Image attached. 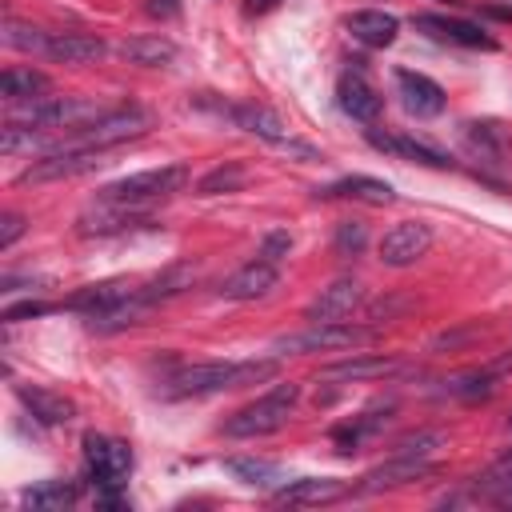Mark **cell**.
<instances>
[{
  "label": "cell",
  "instance_id": "cell-1",
  "mask_svg": "<svg viewBox=\"0 0 512 512\" xmlns=\"http://www.w3.org/2000/svg\"><path fill=\"white\" fill-rule=\"evenodd\" d=\"M280 372L276 360H208V364H188L168 376L164 396H212L224 388H248L264 384Z\"/></svg>",
  "mask_w": 512,
  "mask_h": 512
},
{
  "label": "cell",
  "instance_id": "cell-2",
  "mask_svg": "<svg viewBox=\"0 0 512 512\" xmlns=\"http://www.w3.org/2000/svg\"><path fill=\"white\" fill-rule=\"evenodd\" d=\"M296 400H300V384H276V388H268L260 400L244 404V408L224 424V432H228V436H240V440L272 436V432H280V428L292 420Z\"/></svg>",
  "mask_w": 512,
  "mask_h": 512
},
{
  "label": "cell",
  "instance_id": "cell-3",
  "mask_svg": "<svg viewBox=\"0 0 512 512\" xmlns=\"http://www.w3.org/2000/svg\"><path fill=\"white\" fill-rule=\"evenodd\" d=\"M84 468L92 476V484L100 488L104 504H120V488L128 484L132 472V448L124 440H112L104 432H84Z\"/></svg>",
  "mask_w": 512,
  "mask_h": 512
},
{
  "label": "cell",
  "instance_id": "cell-4",
  "mask_svg": "<svg viewBox=\"0 0 512 512\" xmlns=\"http://www.w3.org/2000/svg\"><path fill=\"white\" fill-rule=\"evenodd\" d=\"M376 336V328H360V324H348V320H336V324H324V320H312L308 328L300 332H288V336H276L272 348L284 356H304V352H328V348H356V344H368Z\"/></svg>",
  "mask_w": 512,
  "mask_h": 512
},
{
  "label": "cell",
  "instance_id": "cell-5",
  "mask_svg": "<svg viewBox=\"0 0 512 512\" xmlns=\"http://www.w3.org/2000/svg\"><path fill=\"white\" fill-rule=\"evenodd\" d=\"M184 184H188V164H160V168L132 172V176H124V180L104 184L100 196L128 200V204H148V200H164V196L184 192Z\"/></svg>",
  "mask_w": 512,
  "mask_h": 512
},
{
  "label": "cell",
  "instance_id": "cell-6",
  "mask_svg": "<svg viewBox=\"0 0 512 512\" xmlns=\"http://www.w3.org/2000/svg\"><path fill=\"white\" fill-rule=\"evenodd\" d=\"M152 128V112L148 108H136V104H124V108H104L92 124H84L76 132V144L84 148H116L124 140H136Z\"/></svg>",
  "mask_w": 512,
  "mask_h": 512
},
{
  "label": "cell",
  "instance_id": "cell-7",
  "mask_svg": "<svg viewBox=\"0 0 512 512\" xmlns=\"http://www.w3.org/2000/svg\"><path fill=\"white\" fill-rule=\"evenodd\" d=\"M104 148H84V144H64V148H52L44 152L40 160H32L16 180L20 184H48V180H68V176H80V172H92L100 160Z\"/></svg>",
  "mask_w": 512,
  "mask_h": 512
},
{
  "label": "cell",
  "instance_id": "cell-8",
  "mask_svg": "<svg viewBox=\"0 0 512 512\" xmlns=\"http://www.w3.org/2000/svg\"><path fill=\"white\" fill-rule=\"evenodd\" d=\"M144 204H128V200H112V196H100L96 204H88L76 220V232L80 236H116V232H128L136 224H144Z\"/></svg>",
  "mask_w": 512,
  "mask_h": 512
},
{
  "label": "cell",
  "instance_id": "cell-9",
  "mask_svg": "<svg viewBox=\"0 0 512 512\" xmlns=\"http://www.w3.org/2000/svg\"><path fill=\"white\" fill-rule=\"evenodd\" d=\"M428 248H432V228L420 224V220H404V224H396V228L384 232V240H380V260H384L388 268H408V264H416Z\"/></svg>",
  "mask_w": 512,
  "mask_h": 512
},
{
  "label": "cell",
  "instance_id": "cell-10",
  "mask_svg": "<svg viewBox=\"0 0 512 512\" xmlns=\"http://www.w3.org/2000/svg\"><path fill=\"white\" fill-rule=\"evenodd\" d=\"M348 492H352L348 480H336V476H300V480L284 484L272 496V504H280V508H316V504H336Z\"/></svg>",
  "mask_w": 512,
  "mask_h": 512
},
{
  "label": "cell",
  "instance_id": "cell-11",
  "mask_svg": "<svg viewBox=\"0 0 512 512\" xmlns=\"http://www.w3.org/2000/svg\"><path fill=\"white\" fill-rule=\"evenodd\" d=\"M360 304H364V284H360V280H332L328 288H320V296L308 300L304 316H308V320L336 324V320H348Z\"/></svg>",
  "mask_w": 512,
  "mask_h": 512
},
{
  "label": "cell",
  "instance_id": "cell-12",
  "mask_svg": "<svg viewBox=\"0 0 512 512\" xmlns=\"http://www.w3.org/2000/svg\"><path fill=\"white\" fill-rule=\"evenodd\" d=\"M276 284H280V268H276L272 260L256 256V260H248L244 268H236V272L220 284V296H224V300H260V296H268Z\"/></svg>",
  "mask_w": 512,
  "mask_h": 512
},
{
  "label": "cell",
  "instance_id": "cell-13",
  "mask_svg": "<svg viewBox=\"0 0 512 512\" xmlns=\"http://www.w3.org/2000/svg\"><path fill=\"white\" fill-rule=\"evenodd\" d=\"M436 468H432V460L428 456H392V460H384V464H376L364 480H360V492H384V488H404V484H412V480H420V476H432Z\"/></svg>",
  "mask_w": 512,
  "mask_h": 512
},
{
  "label": "cell",
  "instance_id": "cell-14",
  "mask_svg": "<svg viewBox=\"0 0 512 512\" xmlns=\"http://www.w3.org/2000/svg\"><path fill=\"white\" fill-rule=\"evenodd\" d=\"M396 92L412 116H440L444 112V88L412 68H396Z\"/></svg>",
  "mask_w": 512,
  "mask_h": 512
},
{
  "label": "cell",
  "instance_id": "cell-15",
  "mask_svg": "<svg viewBox=\"0 0 512 512\" xmlns=\"http://www.w3.org/2000/svg\"><path fill=\"white\" fill-rule=\"evenodd\" d=\"M216 112L228 116L236 128H244V132L260 136V140H268V144L288 140V136H284V132H288L284 120H280L272 108H264V104H216Z\"/></svg>",
  "mask_w": 512,
  "mask_h": 512
},
{
  "label": "cell",
  "instance_id": "cell-16",
  "mask_svg": "<svg viewBox=\"0 0 512 512\" xmlns=\"http://www.w3.org/2000/svg\"><path fill=\"white\" fill-rule=\"evenodd\" d=\"M336 96H340L344 116H352V120H360V124H372V120L380 116V108H384L380 92H376L360 72H344L340 84H336Z\"/></svg>",
  "mask_w": 512,
  "mask_h": 512
},
{
  "label": "cell",
  "instance_id": "cell-17",
  "mask_svg": "<svg viewBox=\"0 0 512 512\" xmlns=\"http://www.w3.org/2000/svg\"><path fill=\"white\" fill-rule=\"evenodd\" d=\"M416 28L444 40V44H464V48H496V40L472 24V20H452V16H416Z\"/></svg>",
  "mask_w": 512,
  "mask_h": 512
},
{
  "label": "cell",
  "instance_id": "cell-18",
  "mask_svg": "<svg viewBox=\"0 0 512 512\" xmlns=\"http://www.w3.org/2000/svg\"><path fill=\"white\" fill-rule=\"evenodd\" d=\"M104 52H108V44L100 36H88V32H52L44 56H52L60 64H96V60H104Z\"/></svg>",
  "mask_w": 512,
  "mask_h": 512
},
{
  "label": "cell",
  "instance_id": "cell-19",
  "mask_svg": "<svg viewBox=\"0 0 512 512\" xmlns=\"http://www.w3.org/2000/svg\"><path fill=\"white\" fill-rule=\"evenodd\" d=\"M16 396H20V404H24L40 424H68V420L76 416V404L64 400L60 392H52V388H40V384H16Z\"/></svg>",
  "mask_w": 512,
  "mask_h": 512
},
{
  "label": "cell",
  "instance_id": "cell-20",
  "mask_svg": "<svg viewBox=\"0 0 512 512\" xmlns=\"http://www.w3.org/2000/svg\"><path fill=\"white\" fill-rule=\"evenodd\" d=\"M344 24H348V32H352L360 44H368V48H388V44L396 40V32H400V20H396L392 12H380V8H360V12H352Z\"/></svg>",
  "mask_w": 512,
  "mask_h": 512
},
{
  "label": "cell",
  "instance_id": "cell-21",
  "mask_svg": "<svg viewBox=\"0 0 512 512\" xmlns=\"http://www.w3.org/2000/svg\"><path fill=\"white\" fill-rule=\"evenodd\" d=\"M132 292H136V284H128V280H104V284H88V288H80V292L68 300V308L88 312V320H92V316L112 312L116 304H124Z\"/></svg>",
  "mask_w": 512,
  "mask_h": 512
},
{
  "label": "cell",
  "instance_id": "cell-22",
  "mask_svg": "<svg viewBox=\"0 0 512 512\" xmlns=\"http://www.w3.org/2000/svg\"><path fill=\"white\" fill-rule=\"evenodd\" d=\"M368 144L380 148V152H396V156L420 160V164H428V168H448V164H452L440 148H432V144H424V140H416V136H388V132L368 128Z\"/></svg>",
  "mask_w": 512,
  "mask_h": 512
},
{
  "label": "cell",
  "instance_id": "cell-23",
  "mask_svg": "<svg viewBox=\"0 0 512 512\" xmlns=\"http://www.w3.org/2000/svg\"><path fill=\"white\" fill-rule=\"evenodd\" d=\"M400 372V360L392 356H352L340 364H328L320 376L324 380H388Z\"/></svg>",
  "mask_w": 512,
  "mask_h": 512
},
{
  "label": "cell",
  "instance_id": "cell-24",
  "mask_svg": "<svg viewBox=\"0 0 512 512\" xmlns=\"http://www.w3.org/2000/svg\"><path fill=\"white\" fill-rule=\"evenodd\" d=\"M48 88H52V80H48L44 72H36V68H8V72L0 76V92H4L8 104H32V100H44Z\"/></svg>",
  "mask_w": 512,
  "mask_h": 512
},
{
  "label": "cell",
  "instance_id": "cell-25",
  "mask_svg": "<svg viewBox=\"0 0 512 512\" xmlns=\"http://www.w3.org/2000/svg\"><path fill=\"white\" fill-rule=\"evenodd\" d=\"M120 56L132 64H144V68H164L176 60V44L168 36H132L120 44Z\"/></svg>",
  "mask_w": 512,
  "mask_h": 512
},
{
  "label": "cell",
  "instance_id": "cell-26",
  "mask_svg": "<svg viewBox=\"0 0 512 512\" xmlns=\"http://www.w3.org/2000/svg\"><path fill=\"white\" fill-rule=\"evenodd\" d=\"M316 196H352V200H364V204H392V200H396L392 184H384V180H376V176H344V180L328 184V188L316 192Z\"/></svg>",
  "mask_w": 512,
  "mask_h": 512
},
{
  "label": "cell",
  "instance_id": "cell-27",
  "mask_svg": "<svg viewBox=\"0 0 512 512\" xmlns=\"http://www.w3.org/2000/svg\"><path fill=\"white\" fill-rule=\"evenodd\" d=\"M24 508H40V512H60L68 504H76V484L72 480H44L36 488H28L24 496Z\"/></svg>",
  "mask_w": 512,
  "mask_h": 512
},
{
  "label": "cell",
  "instance_id": "cell-28",
  "mask_svg": "<svg viewBox=\"0 0 512 512\" xmlns=\"http://www.w3.org/2000/svg\"><path fill=\"white\" fill-rule=\"evenodd\" d=\"M188 284H192V264H172V268H164L156 280H148V284L140 288V296H144V304L152 308V304H160V300L184 292Z\"/></svg>",
  "mask_w": 512,
  "mask_h": 512
},
{
  "label": "cell",
  "instance_id": "cell-29",
  "mask_svg": "<svg viewBox=\"0 0 512 512\" xmlns=\"http://www.w3.org/2000/svg\"><path fill=\"white\" fill-rule=\"evenodd\" d=\"M48 36L52 32L24 24V20H4V28H0V44L16 48V52H48Z\"/></svg>",
  "mask_w": 512,
  "mask_h": 512
},
{
  "label": "cell",
  "instance_id": "cell-30",
  "mask_svg": "<svg viewBox=\"0 0 512 512\" xmlns=\"http://www.w3.org/2000/svg\"><path fill=\"white\" fill-rule=\"evenodd\" d=\"M244 180H248V168H244L240 160H224V164H216L212 172L200 176L196 192H200V196H220V192H236Z\"/></svg>",
  "mask_w": 512,
  "mask_h": 512
},
{
  "label": "cell",
  "instance_id": "cell-31",
  "mask_svg": "<svg viewBox=\"0 0 512 512\" xmlns=\"http://www.w3.org/2000/svg\"><path fill=\"white\" fill-rule=\"evenodd\" d=\"M228 472L236 476V480H244V484H256V488H264V484H272V480H280V468L276 464H268V460H228Z\"/></svg>",
  "mask_w": 512,
  "mask_h": 512
},
{
  "label": "cell",
  "instance_id": "cell-32",
  "mask_svg": "<svg viewBox=\"0 0 512 512\" xmlns=\"http://www.w3.org/2000/svg\"><path fill=\"white\" fill-rule=\"evenodd\" d=\"M364 244H368V228L360 220H340L336 224V240H332L336 256H360Z\"/></svg>",
  "mask_w": 512,
  "mask_h": 512
},
{
  "label": "cell",
  "instance_id": "cell-33",
  "mask_svg": "<svg viewBox=\"0 0 512 512\" xmlns=\"http://www.w3.org/2000/svg\"><path fill=\"white\" fill-rule=\"evenodd\" d=\"M440 444H444V432H436V428H420V432L400 436V440H396V452H400V456H428V452H436Z\"/></svg>",
  "mask_w": 512,
  "mask_h": 512
},
{
  "label": "cell",
  "instance_id": "cell-34",
  "mask_svg": "<svg viewBox=\"0 0 512 512\" xmlns=\"http://www.w3.org/2000/svg\"><path fill=\"white\" fill-rule=\"evenodd\" d=\"M508 484H512V452H504L484 476H476V488H484V492H492V496H496L500 488H508Z\"/></svg>",
  "mask_w": 512,
  "mask_h": 512
},
{
  "label": "cell",
  "instance_id": "cell-35",
  "mask_svg": "<svg viewBox=\"0 0 512 512\" xmlns=\"http://www.w3.org/2000/svg\"><path fill=\"white\" fill-rule=\"evenodd\" d=\"M476 336H480V328H476V324H464V328H452V332L432 336L428 348H432V352H444V348L452 352V348H460V344H468V340H476Z\"/></svg>",
  "mask_w": 512,
  "mask_h": 512
},
{
  "label": "cell",
  "instance_id": "cell-36",
  "mask_svg": "<svg viewBox=\"0 0 512 512\" xmlns=\"http://www.w3.org/2000/svg\"><path fill=\"white\" fill-rule=\"evenodd\" d=\"M288 248H292V236H288L284 228H276V232H268V236H264L260 256H264V260H272V264H280V260L288 256Z\"/></svg>",
  "mask_w": 512,
  "mask_h": 512
},
{
  "label": "cell",
  "instance_id": "cell-37",
  "mask_svg": "<svg viewBox=\"0 0 512 512\" xmlns=\"http://www.w3.org/2000/svg\"><path fill=\"white\" fill-rule=\"evenodd\" d=\"M24 228H28V224H24L20 212H4V216H0V252H8V248L24 236Z\"/></svg>",
  "mask_w": 512,
  "mask_h": 512
},
{
  "label": "cell",
  "instance_id": "cell-38",
  "mask_svg": "<svg viewBox=\"0 0 512 512\" xmlns=\"http://www.w3.org/2000/svg\"><path fill=\"white\" fill-rule=\"evenodd\" d=\"M44 312H52V304H44V300H24V304H8L4 308V324H16V320H28V316H44Z\"/></svg>",
  "mask_w": 512,
  "mask_h": 512
},
{
  "label": "cell",
  "instance_id": "cell-39",
  "mask_svg": "<svg viewBox=\"0 0 512 512\" xmlns=\"http://www.w3.org/2000/svg\"><path fill=\"white\" fill-rule=\"evenodd\" d=\"M276 4H280V0H248V4H244V8H248V12H256V16H260V12H272V8H276Z\"/></svg>",
  "mask_w": 512,
  "mask_h": 512
},
{
  "label": "cell",
  "instance_id": "cell-40",
  "mask_svg": "<svg viewBox=\"0 0 512 512\" xmlns=\"http://www.w3.org/2000/svg\"><path fill=\"white\" fill-rule=\"evenodd\" d=\"M152 12L156 16H172L176 12V0H152Z\"/></svg>",
  "mask_w": 512,
  "mask_h": 512
},
{
  "label": "cell",
  "instance_id": "cell-41",
  "mask_svg": "<svg viewBox=\"0 0 512 512\" xmlns=\"http://www.w3.org/2000/svg\"><path fill=\"white\" fill-rule=\"evenodd\" d=\"M496 504H512V484H508V488H500V492H496Z\"/></svg>",
  "mask_w": 512,
  "mask_h": 512
},
{
  "label": "cell",
  "instance_id": "cell-42",
  "mask_svg": "<svg viewBox=\"0 0 512 512\" xmlns=\"http://www.w3.org/2000/svg\"><path fill=\"white\" fill-rule=\"evenodd\" d=\"M508 428H512V416H508Z\"/></svg>",
  "mask_w": 512,
  "mask_h": 512
}]
</instances>
